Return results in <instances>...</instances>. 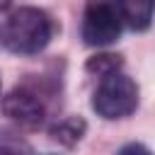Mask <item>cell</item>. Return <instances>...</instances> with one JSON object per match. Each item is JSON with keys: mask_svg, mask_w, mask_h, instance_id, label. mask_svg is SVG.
I'll use <instances>...</instances> for the list:
<instances>
[{"mask_svg": "<svg viewBox=\"0 0 155 155\" xmlns=\"http://www.w3.org/2000/svg\"><path fill=\"white\" fill-rule=\"evenodd\" d=\"M51 36H53V22L39 7L15 10L2 29V44L12 53H22V56H34L44 51Z\"/></svg>", "mask_w": 155, "mask_h": 155, "instance_id": "cell-1", "label": "cell"}, {"mask_svg": "<svg viewBox=\"0 0 155 155\" xmlns=\"http://www.w3.org/2000/svg\"><path fill=\"white\" fill-rule=\"evenodd\" d=\"M136 107H138V85L124 73L102 78V82L92 94V109L109 121L133 114Z\"/></svg>", "mask_w": 155, "mask_h": 155, "instance_id": "cell-2", "label": "cell"}, {"mask_svg": "<svg viewBox=\"0 0 155 155\" xmlns=\"http://www.w3.org/2000/svg\"><path fill=\"white\" fill-rule=\"evenodd\" d=\"M124 19L116 0H87L82 15V41L87 46H109L121 36Z\"/></svg>", "mask_w": 155, "mask_h": 155, "instance_id": "cell-3", "label": "cell"}, {"mask_svg": "<svg viewBox=\"0 0 155 155\" xmlns=\"http://www.w3.org/2000/svg\"><path fill=\"white\" fill-rule=\"evenodd\" d=\"M2 111L12 121H17L22 126H29V128L39 126L46 116V107H44L41 97L34 90H27V87H15L2 99Z\"/></svg>", "mask_w": 155, "mask_h": 155, "instance_id": "cell-4", "label": "cell"}, {"mask_svg": "<svg viewBox=\"0 0 155 155\" xmlns=\"http://www.w3.org/2000/svg\"><path fill=\"white\" fill-rule=\"evenodd\" d=\"M121 19L133 31H145L155 17V0H116Z\"/></svg>", "mask_w": 155, "mask_h": 155, "instance_id": "cell-5", "label": "cell"}, {"mask_svg": "<svg viewBox=\"0 0 155 155\" xmlns=\"http://www.w3.org/2000/svg\"><path fill=\"white\" fill-rule=\"evenodd\" d=\"M85 128H87V124L80 116H68V119H63L61 124H56L51 128V136H53V140H58L63 145H75L82 138Z\"/></svg>", "mask_w": 155, "mask_h": 155, "instance_id": "cell-6", "label": "cell"}, {"mask_svg": "<svg viewBox=\"0 0 155 155\" xmlns=\"http://www.w3.org/2000/svg\"><path fill=\"white\" fill-rule=\"evenodd\" d=\"M121 56H116V53H99V56H92L87 63H85V70L87 73H94V75H99V78H109V75H114V73H119V68H121Z\"/></svg>", "mask_w": 155, "mask_h": 155, "instance_id": "cell-7", "label": "cell"}, {"mask_svg": "<svg viewBox=\"0 0 155 155\" xmlns=\"http://www.w3.org/2000/svg\"><path fill=\"white\" fill-rule=\"evenodd\" d=\"M116 155H153V153H150L143 143H126Z\"/></svg>", "mask_w": 155, "mask_h": 155, "instance_id": "cell-8", "label": "cell"}, {"mask_svg": "<svg viewBox=\"0 0 155 155\" xmlns=\"http://www.w3.org/2000/svg\"><path fill=\"white\" fill-rule=\"evenodd\" d=\"M7 5H10V0H0V10H5Z\"/></svg>", "mask_w": 155, "mask_h": 155, "instance_id": "cell-9", "label": "cell"}]
</instances>
